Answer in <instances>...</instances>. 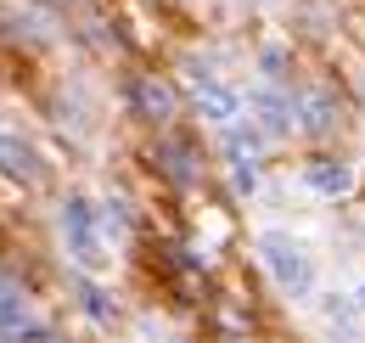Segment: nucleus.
Returning <instances> with one entry per match:
<instances>
[{
    "mask_svg": "<svg viewBox=\"0 0 365 343\" xmlns=\"http://www.w3.org/2000/svg\"><path fill=\"white\" fill-rule=\"evenodd\" d=\"M230 186H236V192H253V186H259V169H253V158H236V164H230Z\"/></svg>",
    "mask_w": 365,
    "mask_h": 343,
    "instance_id": "9b49d317",
    "label": "nucleus"
},
{
    "mask_svg": "<svg viewBox=\"0 0 365 343\" xmlns=\"http://www.w3.org/2000/svg\"><path fill=\"white\" fill-rule=\"evenodd\" d=\"M85 309H91L96 321H113V309H107V299H101V287H85Z\"/></svg>",
    "mask_w": 365,
    "mask_h": 343,
    "instance_id": "4468645a",
    "label": "nucleus"
},
{
    "mask_svg": "<svg viewBox=\"0 0 365 343\" xmlns=\"http://www.w3.org/2000/svg\"><path fill=\"white\" fill-rule=\"evenodd\" d=\"M304 186L320 192V197H349V192H354V164L315 158V164H304Z\"/></svg>",
    "mask_w": 365,
    "mask_h": 343,
    "instance_id": "39448f33",
    "label": "nucleus"
},
{
    "mask_svg": "<svg viewBox=\"0 0 365 343\" xmlns=\"http://www.w3.org/2000/svg\"><path fill=\"white\" fill-rule=\"evenodd\" d=\"M247 113H253L259 124L270 129V141H275V135H287V129L298 124V113H292V96H281V90H253V96H247Z\"/></svg>",
    "mask_w": 365,
    "mask_h": 343,
    "instance_id": "20e7f679",
    "label": "nucleus"
},
{
    "mask_svg": "<svg viewBox=\"0 0 365 343\" xmlns=\"http://www.w3.org/2000/svg\"><path fill=\"white\" fill-rule=\"evenodd\" d=\"M264 141H270V129L259 124V119H247V124L236 119V124H225V152H230V158H259Z\"/></svg>",
    "mask_w": 365,
    "mask_h": 343,
    "instance_id": "1a4fd4ad",
    "label": "nucleus"
},
{
    "mask_svg": "<svg viewBox=\"0 0 365 343\" xmlns=\"http://www.w3.org/2000/svg\"><path fill=\"white\" fill-rule=\"evenodd\" d=\"M259 264H264V276H270L287 299H309V293H315V264H309V254H304L292 237L264 231V237H259Z\"/></svg>",
    "mask_w": 365,
    "mask_h": 343,
    "instance_id": "f03ea898",
    "label": "nucleus"
},
{
    "mask_svg": "<svg viewBox=\"0 0 365 343\" xmlns=\"http://www.w3.org/2000/svg\"><path fill=\"white\" fill-rule=\"evenodd\" d=\"M0 332H29V338H46L40 321H29V304L17 299L11 287H0Z\"/></svg>",
    "mask_w": 365,
    "mask_h": 343,
    "instance_id": "9d476101",
    "label": "nucleus"
},
{
    "mask_svg": "<svg viewBox=\"0 0 365 343\" xmlns=\"http://www.w3.org/2000/svg\"><path fill=\"white\" fill-rule=\"evenodd\" d=\"M191 96H197V113H202L208 124L225 129V124L242 119V96H236L230 85H214V79H202V74H197V79H191Z\"/></svg>",
    "mask_w": 365,
    "mask_h": 343,
    "instance_id": "7ed1b4c3",
    "label": "nucleus"
},
{
    "mask_svg": "<svg viewBox=\"0 0 365 343\" xmlns=\"http://www.w3.org/2000/svg\"><path fill=\"white\" fill-rule=\"evenodd\" d=\"M163 158H169V174H175V180H185V186H191V152H185V146H169Z\"/></svg>",
    "mask_w": 365,
    "mask_h": 343,
    "instance_id": "f8f14e48",
    "label": "nucleus"
},
{
    "mask_svg": "<svg viewBox=\"0 0 365 343\" xmlns=\"http://www.w3.org/2000/svg\"><path fill=\"white\" fill-rule=\"evenodd\" d=\"M354 304H360V315H365V282H360V287H354Z\"/></svg>",
    "mask_w": 365,
    "mask_h": 343,
    "instance_id": "2eb2a0df",
    "label": "nucleus"
},
{
    "mask_svg": "<svg viewBox=\"0 0 365 343\" xmlns=\"http://www.w3.org/2000/svg\"><path fill=\"white\" fill-rule=\"evenodd\" d=\"M292 113H298V129H309V135H331L337 129V101L320 96V90H298Z\"/></svg>",
    "mask_w": 365,
    "mask_h": 343,
    "instance_id": "423d86ee",
    "label": "nucleus"
},
{
    "mask_svg": "<svg viewBox=\"0 0 365 343\" xmlns=\"http://www.w3.org/2000/svg\"><path fill=\"white\" fill-rule=\"evenodd\" d=\"M101 225H107V231H124V225H130L124 203H101Z\"/></svg>",
    "mask_w": 365,
    "mask_h": 343,
    "instance_id": "ddd939ff",
    "label": "nucleus"
},
{
    "mask_svg": "<svg viewBox=\"0 0 365 343\" xmlns=\"http://www.w3.org/2000/svg\"><path fill=\"white\" fill-rule=\"evenodd\" d=\"M0 174H11V180H23V186L40 180V158H34L17 135H6V129H0Z\"/></svg>",
    "mask_w": 365,
    "mask_h": 343,
    "instance_id": "6e6552de",
    "label": "nucleus"
},
{
    "mask_svg": "<svg viewBox=\"0 0 365 343\" xmlns=\"http://www.w3.org/2000/svg\"><path fill=\"white\" fill-rule=\"evenodd\" d=\"M62 242L79 270H107L113 264V242H107V225H101V209H91L85 197H68L62 203Z\"/></svg>",
    "mask_w": 365,
    "mask_h": 343,
    "instance_id": "f257e3e1",
    "label": "nucleus"
},
{
    "mask_svg": "<svg viewBox=\"0 0 365 343\" xmlns=\"http://www.w3.org/2000/svg\"><path fill=\"white\" fill-rule=\"evenodd\" d=\"M130 96H135L140 119H158V124H169V119H175V90L163 85V79H152V74H140L135 85H130Z\"/></svg>",
    "mask_w": 365,
    "mask_h": 343,
    "instance_id": "0eeeda50",
    "label": "nucleus"
}]
</instances>
